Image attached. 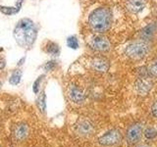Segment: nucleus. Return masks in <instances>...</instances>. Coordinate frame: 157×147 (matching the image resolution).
<instances>
[{
  "mask_svg": "<svg viewBox=\"0 0 157 147\" xmlns=\"http://www.w3.org/2000/svg\"><path fill=\"white\" fill-rule=\"evenodd\" d=\"M88 45H90L92 50L100 53L108 52L111 48V44L110 41L108 40V38L98 33L91 36L90 41H88Z\"/></svg>",
  "mask_w": 157,
  "mask_h": 147,
  "instance_id": "nucleus-6",
  "label": "nucleus"
},
{
  "mask_svg": "<svg viewBox=\"0 0 157 147\" xmlns=\"http://www.w3.org/2000/svg\"><path fill=\"white\" fill-rule=\"evenodd\" d=\"M1 85H2V83H1V82H0V86H1Z\"/></svg>",
  "mask_w": 157,
  "mask_h": 147,
  "instance_id": "nucleus-27",
  "label": "nucleus"
},
{
  "mask_svg": "<svg viewBox=\"0 0 157 147\" xmlns=\"http://www.w3.org/2000/svg\"><path fill=\"white\" fill-rule=\"evenodd\" d=\"M144 136V126L140 123H135L131 125L126 130V141L131 145H136L140 143Z\"/></svg>",
  "mask_w": 157,
  "mask_h": 147,
  "instance_id": "nucleus-5",
  "label": "nucleus"
},
{
  "mask_svg": "<svg viewBox=\"0 0 157 147\" xmlns=\"http://www.w3.org/2000/svg\"><path fill=\"white\" fill-rule=\"evenodd\" d=\"M136 147H151L148 143H137L136 145Z\"/></svg>",
  "mask_w": 157,
  "mask_h": 147,
  "instance_id": "nucleus-25",
  "label": "nucleus"
},
{
  "mask_svg": "<svg viewBox=\"0 0 157 147\" xmlns=\"http://www.w3.org/2000/svg\"><path fill=\"white\" fill-rule=\"evenodd\" d=\"M144 137L146 140H154L157 138V130L153 126H146L144 129Z\"/></svg>",
  "mask_w": 157,
  "mask_h": 147,
  "instance_id": "nucleus-15",
  "label": "nucleus"
},
{
  "mask_svg": "<svg viewBox=\"0 0 157 147\" xmlns=\"http://www.w3.org/2000/svg\"><path fill=\"white\" fill-rule=\"evenodd\" d=\"M152 88V82L148 77H139L135 81V89L140 95H147Z\"/></svg>",
  "mask_w": 157,
  "mask_h": 147,
  "instance_id": "nucleus-7",
  "label": "nucleus"
},
{
  "mask_svg": "<svg viewBox=\"0 0 157 147\" xmlns=\"http://www.w3.org/2000/svg\"><path fill=\"white\" fill-rule=\"evenodd\" d=\"M45 50L48 54H50L52 56H58L59 53H60V47L56 43L53 41H48L46 44Z\"/></svg>",
  "mask_w": 157,
  "mask_h": 147,
  "instance_id": "nucleus-14",
  "label": "nucleus"
},
{
  "mask_svg": "<svg viewBox=\"0 0 157 147\" xmlns=\"http://www.w3.org/2000/svg\"><path fill=\"white\" fill-rule=\"evenodd\" d=\"M25 59H26V58H25V57H24V58L22 59V60H21V61H20V62H19V65H20V66H21V65H22V64H23V61L25 60Z\"/></svg>",
  "mask_w": 157,
  "mask_h": 147,
  "instance_id": "nucleus-26",
  "label": "nucleus"
},
{
  "mask_svg": "<svg viewBox=\"0 0 157 147\" xmlns=\"http://www.w3.org/2000/svg\"><path fill=\"white\" fill-rule=\"evenodd\" d=\"M5 66H6V61L4 59H0V70H3Z\"/></svg>",
  "mask_w": 157,
  "mask_h": 147,
  "instance_id": "nucleus-24",
  "label": "nucleus"
},
{
  "mask_svg": "<svg viewBox=\"0 0 157 147\" xmlns=\"http://www.w3.org/2000/svg\"><path fill=\"white\" fill-rule=\"evenodd\" d=\"M148 73L149 76L152 77H157V61L152 63L148 68Z\"/></svg>",
  "mask_w": 157,
  "mask_h": 147,
  "instance_id": "nucleus-20",
  "label": "nucleus"
},
{
  "mask_svg": "<svg viewBox=\"0 0 157 147\" xmlns=\"http://www.w3.org/2000/svg\"><path fill=\"white\" fill-rule=\"evenodd\" d=\"M156 32H157V22H152L141 29L140 36L142 40L149 42L154 38Z\"/></svg>",
  "mask_w": 157,
  "mask_h": 147,
  "instance_id": "nucleus-10",
  "label": "nucleus"
},
{
  "mask_svg": "<svg viewBox=\"0 0 157 147\" xmlns=\"http://www.w3.org/2000/svg\"><path fill=\"white\" fill-rule=\"evenodd\" d=\"M37 106H38V109L40 110V112L45 113V111H46V95L44 92H42L38 97Z\"/></svg>",
  "mask_w": 157,
  "mask_h": 147,
  "instance_id": "nucleus-18",
  "label": "nucleus"
},
{
  "mask_svg": "<svg viewBox=\"0 0 157 147\" xmlns=\"http://www.w3.org/2000/svg\"><path fill=\"white\" fill-rule=\"evenodd\" d=\"M150 113H151V116L157 120V99L152 103L151 108H150Z\"/></svg>",
  "mask_w": 157,
  "mask_h": 147,
  "instance_id": "nucleus-23",
  "label": "nucleus"
},
{
  "mask_svg": "<svg viewBox=\"0 0 157 147\" xmlns=\"http://www.w3.org/2000/svg\"><path fill=\"white\" fill-rule=\"evenodd\" d=\"M150 51L149 42L142 40H136L131 42L125 49V54L132 60H141L145 58Z\"/></svg>",
  "mask_w": 157,
  "mask_h": 147,
  "instance_id": "nucleus-3",
  "label": "nucleus"
},
{
  "mask_svg": "<svg viewBox=\"0 0 157 147\" xmlns=\"http://www.w3.org/2000/svg\"><path fill=\"white\" fill-rule=\"evenodd\" d=\"M90 66L93 71L97 73L104 74L107 73L110 69V63L106 58L103 57H95L90 61Z\"/></svg>",
  "mask_w": 157,
  "mask_h": 147,
  "instance_id": "nucleus-8",
  "label": "nucleus"
},
{
  "mask_svg": "<svg viewBox=\"0 0 157 147\" xmlns=\"http://www.w3.org/2000/svg\"><path fill=\"white\" fill-rule=\"evenodd\" d=\"M57 66V63L56 61H54V60H51V61H48L45 65H44V70L45 71H52L55 69V67Z\"/></svg>",
  "mask_w": 157,
  "mask_h": 147,
  "instance_id": "nucleus-22",
  "label": "nucleus"
},
{
  "mask_svg": "<svg viewBox=\"0 0 157 147\" xmlns=\"http://www.w3.org/2000/svg\"><path fill=\"white\" fill-rule=\"evenodd\" d=\"M13 36L16 42L23 48L31 47L36 41L37 28L31 19L24 18L17 23Z\"/></svg>",
  "mask_w": 157,
  "mask_h": 147,
  "instance_id": "nucleus-1",
  "label": "nucleus"
},
{
  "mask_svg": "<svg viewBox=\"0 0 157 147\" xmlns=\"http://www.w3.org/2000/svg\"><path fill=\"white\" fill-rule=\"evenodd\" d=\"M0 11H1L3 14L8 15V16H11V15H14L18 13L19 9H15L13 7H5V6H0Z\"/></svg>",
  "mask_w": 157,
  "mask_h": 147,
  "instance_id": "nucleus-19",
  "label": "nucleus"
},
{
  "mask_svg": "<svg viewBox=\"0 0 157 147\" xmlns=\"http://www.w3.org/2000/svg\"><path fill=\"white\" fill-rule=\"evenodd\" d=\"M22 75H23V73L21 70H15L9 77V83L12 85H18L20 81H21Z\"/></svg>",
  "mask_w": 157,
  "mask_h": 147,
  "instance_id": "nucleus-16",
  "label": "nucleus"
},
{
  "mask_svg": "<svg viewBox=\"0 0 157 147\" xmlns=\"http://www.w3.org/2000/svg\"><path fill=\"white\" fill-rule=\"evenodd\" d=\"M68 96L70 98V100L74 103H76V104H82L86 99L85 93H83V91L76 85H72L69 86Z\"/></svg>",
  "mask_w": 157,
  "mask_h": 147,
  "instance_id": "nucleus-9",
  "label": "nucleus"
},
{
  "mask_svg": "<svg viewBox=\"0 0 157 147\" xmlns=\"http://www.w3.org/2000/svg\"><path fill=\"white\" fill-rule=\"evenodd\" d=\"M112 18L113 14L109 7H98L88 17V26L95 33H104L111 28Z\"/></svg>",
  "mask_w": 157,
  "mask_h": 147,
  "instance_id": "nucleus-2",
  "label": "nucleus"
},
{
  "mask_svg": "<svg viewBox=\"0 0 157 147\" xmlns=\"http://www.w3.org/2000/svg\"><path fill=\"white\" fill-rule=\"evenodd\" d=\"M122 140V134L118 129H111L98 137L97 143L103 147H113Z\"/></svg>",
  "mask_w": 157,
  "mask_h": 147,
  "instance_id": "nucleus-4",
  "label": "nucleus"
},
{
  "mask_svg": "<svg viewBox=\"0 0 157 147\" xmlns=\"http://www.w3.org/2000/svg\"><path fill=\"white\" fill-rule=\"evenodd\" d=\"M67 46L71 49L76 50L78 47H80V42H78V39L76 36H71L67 38Z\"/></svg>",
  "mask_w": 157,
  "mask_h": 147,
  "instance_id": "nucleus-17",
  "label": "nucleus"
},
{
  "mask_svg": "<svg viewBox=\"0 0 157 147\" xmlns=\"http://www.w3.org/2000/svg\"><path fill=\"white\" fill-rule=\"evenodd\" d=\"M29 134V126L26 124H21L16 126L14 130V136L15 138L19 141L24 140Z\"/></svg>",
  "mask_w": 157,
  "mask_h": 147,
  "instance_id": "nucleus-13",
  "label": "nucleus"
},
{
  "mask_svg": "<svg viewBox=\"0 0 157 147\" xmlns=\"http://www.w3.org/2000/svg\"><path fill=\"white\" fill-rule=\"evenodd\" d=\"M93 130H94V127L93 125L91 124V122L88 120H82L78 123L77 125V131L78 134L81 135H90Z\"/></svg>",
  "mask_w": 157,
  "mask_h": 147,
  "instance_id": "nucleus-12",
  "label": "nucleus"
},
{
  "mask_svg": "<svg viewBox=\"0 0 157 147\" xmlns=\"http://www.w3.org/2000/svg\"><path fill=\"white\" fill-rule=\"evenodd\" d=\"M44 77V76H40L37 77V80L33 82V92L36 93V94H37L38 91H39V85H40V83L42 81V78Z\"/></svg>",
  "mask_w": 157,
  "mask_h": 147,
  "instance_id": "nucleus-21",
  "label": "nucleus"
},
{
  "mask_svg": "<svg viewBox=\"0 0 157 147\" xmlns=\"http://www.w3.org/2000/svg\"><path fill=\"white\" fill-rule=\"evenodd\" d=\"M146 6V0H127L126 8L131 13L139 14Z\"/></svg>",
  "mask_w": 157,
  "mask_h": 147,
  "instance_id": "nucleus-11",
  "label": "nucleus"
}]
</instances>
